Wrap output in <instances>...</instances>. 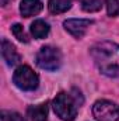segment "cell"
I'll list each match as a JSON object with an SVG mask.
<instances>
[{
  "label": "cell",
  "instance_id": "6da1fadb",
  "mask_svg": "<svg viewBox=\"0 0 119 121\" xmlns=\"http://www.w3.org/2000/svg\"><path fill=\"white\" fill-rule=\"evenodd\" d=\"M91 56L98 70L109 78H119V45L112 41H101L92 45Z\"/></svg>",
  "mask_w": 119,
  "mask_h": 121
},
{
  "label": "cell",
  "instance_id": "7a4b0ae2",
  "mask_svg": "<svg viewBox=\"0 0 119 121\" xmlns=\"http://www.w3.org/2000/svg\"><path fill=\"white\" fill-rule=\"evenodd\" d=\"M79 99H81L80 91L73 89L71 93H66V91H60L59 94H56V97L53 99V111L56 113V116L63 121H73L77 116L79 107L83 101H79ZM83 100V99H81Z\"/></svg>",
  "mask_w": 119,
  "mask_h": 121
},
{
  "label": "cell",
  "instance_id": "3957f363",
  "mask_svg": "<svg viewBox=\"0 0 119 121\" xmlns=\"http://www.w3.org/2000/svg\"><path fill=\"white\" fill-rule=\"evenodd\" d=\"M62 52L58 48L46 45L36 54V65L45 70H58L62 66Z\"/></svg>",
  "mask_w": 119,
  "mask_h": 121
},
{
  "label": "cell",
  "instance_id": "277c9868",
  "mask_svg": "<svg viewBox=\"0 0 119 121\" xmlns=\"http://www.w3.org/2000/svg\"><path fill=\"white\" fill-rule=\"evenodd\" d=\"M13 82L21 90L32 91L38 87L39 78L28 65H21L16 69V72L13 75Z\"/></svg>",
  "mask_w": 119,
  "mask_h": 121
},
{
  "label": "cell",
  "instance_id": "5b68a950",
  "mask_svg": "<svg viewBox=\"0 0 119 121\" xmlns=\"http://www.w3.org/2000/svg\"><path fill=\"white\" fill-rule=\"evenodd\" d=\"M92 116L97 121H118L119 107L109 100H98L92 106Z\"/></svg>",
  "mask_w": 119,
  "mask_h": 121
},
{
  "label": "cell",
  "instance_id": "8992f818",
  "mask_svg": "<svg viewBox=\"0 0 119 121\" xmlns=\"http://www.w3.org/2000/svg\"><path fill=\"white\" fill-rule=\"evenodd\" d=\"M92 23H94L92 20H87V18H69L63 21V27L74 38H83L90 28V26H92Z\"/></svg>",
  "mask_w": 119,
  "mask_h": 121
},
{
  "label": "cell",
  "instance_id": "52a82bcc",
  "mask_svg": "<svg viewBox=\"0 0 119 121\" xmlns=\"http://www.w3.org/2000/svg\"><path fill=\"white\" fill-rule=\"evenodd\" d=\"M1 56H3V59L6 60V63L8 66H16L21 60V56L17 52L16 47L11 42H8L6 38L1 39Z\"/></svg>",
  "mask_w": 119,
  "mask_h": 121
},
{
  "label": "cell",
  "instance_id": "ba28073f",
  "mask_svg": "<svg viewBox=\"0 0 119 121\" xmlns=\"http://www.w3.org/2000/svg\"><path fill=\"white\" fill-rule=\"evenodd\" d=\"M42 10L41 0H23L20 4V13L23 17H32L36 16Z\"/></svg>",
  "mask_w": 119,
  "mask_h": 121
},
{
  "label": "cell",
  "instance_id": "9c48e42d",
  "mask_svg": "<svg viewBox=\"0 0 119 121\" xmlns=\"http://www.w3.org/2000/svg\"><path fill=\"white\" fill-rule=\"evenodd\" d=\"M27 113L31 121H48V104L42 103L38 106H30Z\"/></svg>",
  "mask_w": 119,
  "mask_h": 121
},
{
  "label": "cell",
  "instance_id": "30bf717a",
  "mask_svg": "<svg viewBox=\"0 0 119 121\" xmlns=\"http://www.w3.org/2000/svg\"><path fill=\"white\" fill-rule=\"evenodd\" d=\"M49 24L44 20H35L31 24V34L34 35V38L36 39H42L49 34Z\"/></svg>",
  "mask_w": 119,
  "mask_h": 121
},
{
  "label": "cell",
  "instance_id": "8fae6325",
  "mask_svg": "<svg viewBox=\"0 0 119 121\" xmlns=\"http://www.w3.org/2000/svg\"><path fill=\"white\" fill-rule=\"evenodd\" d=\"M74 0H49L48 1V9L52 14H60L67 10H70L71 4Z\"/></svg>",
  "mask_w": 119,
  "mask_h": 121
},
{
  "label": "cell",
  "instance_id": "7c38bea8",
  "mask_svg": "<svg viewBox=\"0 0 119 121\" xmlns=\"http://www.w3.org/2000/svg\"><path fill=\"white\" fill-rule=\"evenodd\" d=\"M81 3V9L87 13H95L99 11L102 7V1L101 0H80Z\"/></svg>",
  "mask_w": 119,
  "mask_h": 121
},
{
  "label": "cell",
  "instance_id": "4fadbf2b",
  "mask_svg": "<svg viewBox=\"0 0 119 121\" xmlns=\"http://www.w3.org/2000/svg\"><path fill=\"white\" fill-rule=\"evenodd\" d=\"M11 31H13L14 37H16L20 42H28V35L25 34V31H24V28H23L21 24H14V26L11 27Z\"/></svg>",
  "mask_w": 119,
  "mask_h": 121
},
{
  "label": "cell",
  "instance_id": "5bb4252c",
  "mask_svg": "<svg viewBox=\"0 0 119 121\" xmlns=\"http://www.w3.org/2000/svg\"><path fill=\"white\" fill-rule=\"evenodd\" d=\"M1 121H25V118L16 111L3 110L1 111Z\"/></svg>",
  "mask_w": 119,
  "mask_h": 121
},
{
  "label": "cell",
  "instance_id": "9a60e30c",
  "mask_svg": "<svg viewBox=\"0 0 119 121\" xmlns=\"http://www.w3.org/2000/svg\"><path fill=\"white\" fill-rule=\"evenodd\" d=\"M105 6L109 17H115L119 14V0H105Z\"/></svg>",
  "mask_w": 119,
  "mask_h": 121
},
{
  "label": "cell",
  "instance_id": "2e32d148",
  "mask_svg": "<svg viewBox=\"0 0 119 121\" xmlns=\"http://www.w3.org/2000/svg\"><path fill=\"white\" fill-rule=\"evenodd\" d=\"M0 1H1V6H7L11 0H0Z\"/></svg>",
  "mask_w": 119,
  "mask_h": 121
}]
</instances>
